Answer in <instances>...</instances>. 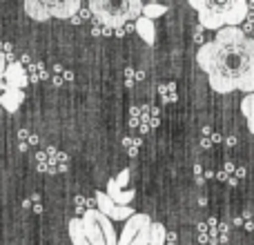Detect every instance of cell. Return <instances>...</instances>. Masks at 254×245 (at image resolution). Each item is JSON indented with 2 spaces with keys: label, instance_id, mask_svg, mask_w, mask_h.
<instances>
[{
  "label": "cell",
  "instance_id": "6da1fadb",
  "mask_svg": "<svg viewBox=\"0 0 254 245\" xmlns=\"http://www.w3.org/2000/svg\"><path fill=\"white\" fill-rule=\"evenodd\" d=\"M196 62L216 94H254V38L241 27L219 29L212 43L198 49Z\"/></svg>",
  "mask_w": 254,
  "mask_h": 245
},
{
  "label": "cell",
  "instance_id": "7a4b0ae2",
  "mask_svg": "<svg viewBox=\"0 0 254 245\" xmlns=\"http://www.w3.org/2000/svg\"><path fill=\"white\" fill-rule=\"evenodd\" d=\"M194 9L198 11L203 29H223V27H239L248 18L250 4L243 0H232V2H214V0H192Z\"/></svg>",
  "mask_w": 254,
  "mask_h": 245
},
{
  "label": "cell",
  "instance_id": "3957f363",
  "mask_svg": "<svg viewBox=\"0 0 254 245\" xmlns=\"http://www.w3.org/2000/svg\"><path fill=\"white\" fill-rule=\"evenodd\" d=\"M89 11L96 16L98 22L107 25L110 29H119L127 25L129 20H138L143 16V2L140 0H121V2H110V0H92Z\"/></svg>",
  "mask_w": 254,
  "mask_h": 245
},
{
  "label": "cell",
  "instance_id": "277c9868",
  "mask_svg": "<svg viewBox=\"0 0 254 245\" xmlns=\"http://www.w3.org/2000/svg\"><path fill=\"white\" fill-rule=\"evenodd\" d=\"M80 221H83L85 237L92 245H119V237L112 221L98 210H87Z\"/></svg>",
  "mask_w": 254,
  "mask_h": 245
},
{
  "label": "cell",
  "instance_id": "5b68a950",
  "mask_svg": "<svg viewBox=\"0 0 254 245\" xmlns=\"http://www.w3.org/2000/svg\"><path fill=\"white\" fill-rule=\"evenodd\" d=\"M94 198H96L98 212H101V214H105L110 221H127V219H131V216L136 214L129 205H116V203L112 201L105 192H96V194H94Z\"/></svg>",
  "mask_w": 254,
  "mask_h": 245
},
{
  "label": "cell",
  "instance_id": "8992f818",
  "mask_svg": "<svg viewBox=\"0 0 254 245\" xmlns=\"http://www.w3.org/2000/svg\"><path fill=\"white\" fill-rule=\"evenodd\" d=\"M49 18H61V20H74V13L80 9L78 0H45Z\"/></svg>",
  "mask_w": 254,
  "mask_h": 245
},
{
  "label": "cell",
  "instance_id": "52a82bcc",
  "mask_svg": "<svg viewBox=\"0 0 254 245\" xmlns=\"http://www.w3.org/2000/svg\"><path fill=\"white\" fill-rule=\"evenodd\" d=\"M152 223L154 221L149 219V214H134L131 219H127L123 232H121V237H119V245H129L131 239H134L140 230L147 228V225H152Z\"/></svg>",
  "mask_w": 254,
  "mask_h": 245
},
{
  "label": "cell",
  "instance_id": "ba28073f",
  "mask_svg": "<svg viewBox=\"0 0 254 245\" xmlns=\"http://www.w3.org/2000/svg\"><path fill=\"white\" fill-rule=\"evenodd\" d=\"M2 78H4V87H9V89H20L22 92V89L29 85V76H27L25 67H22L20 62H11V65H7Z\"/></svg>",
  "mask_w": 254,
  "mask_h": 245
},
{
  "label": "cell",
  "instance_id": "9c48e42d",
  "mask_svg": "<svg viewBox=\"0 0 254 245\" xmlns=\"http://www.w3.org/2000/svg\"><path fill=\"white\" fill-rule=\"evenodd\" d=\"M22 101H25V94H22L20 89H9V87L0 89V107L7 110L9 114H13V112L22 105Z\"/></svg>",
  "mask_w": 254,
  "mask_h": 245
},
{
  "label": "cell",
  "instance_id": "30bf717a",
  "mask_svg": "<svg viewBox=\"0 0 254 245\" xmlns=\"http://www.w3.org/2000/svg\"><path fill=\"white\" fill-rule=\"evenodd\" d=\"M105 194L116 203V205H129L131 198H134V189H127V192H125V189H121L119 185H116V181H114V179H112L110 183H107Z\"/></svg>",
  "mask_w": 254,
  "mask_h": 245
},
{
  "label": "cell",
  "instance_id": "8fae6325",
  "mask_svg": "<svg viewBox=\"0 0 254 245\" xmlns=\"http://www.w3.org/2000/svg\"><path fill=\"white\" fill-rule=\"evenodd\" d=\"M134 29H136V34H138L147 45H154V40H156V27H154V20L140 16L138 20L134 22Z\"/></svg>",
  "mask_w": 254,
  "mask_h": 245
},
{
  "label": "cell",
  "instance_id": "7c38bea8",
  "mask_svg": "<svg viewBox=\"0 0 254 245\" xmlns=\"http://www.w3.org/2000/svg\"><path fill=\"white\" fill-rule=\"evenodd\" d=\"M22 9L27 11V16L34 18V20H49V11H47V4H45V0H27L25 4H22Z\"/></svg>",
  "mask_w": 254,
  "mask_h": 245
},
{
  "label": "cell",
  "instance_id": "4fadbf2b",
  "mask_svg": "<svg viewBox=\"0 0 254 245\" xmlns=\"http://www.w3.org/2000/svg\"><path fill=\"white\" fill-rule=\"evenodd\" d=\"M69 239L74 245H92L85 237V230H83V221L80 219H71L69 221Z\"/></svg>",
  "mask_w": 254,
  "mask_h": 245
},
{
  "label": "cell",
  "instance_id": "5bb4252c",
  "mask_svg": "<svg viewBox=\"0 0 254 245\" xmlns=\"http://www.w3.org/2000/svg\"><path fill=\"white\" fill-rule=\"evenodd\" d=\"M241 112H243V116H246L250 131L254 134V94H248V96H243V101H241Z\"/></svg>",
  "mask_w": 254,
  "mask_h": 245
},
{
  "label": "cell",
  "instance_id": "9a60e30c",
  "mask_svg": "<svg viewBox=\"0 0 254 245\" xmlns=\"http://www.w3.org/2000/svg\"><path fill=\"white\" fill-rule=\"evenodd\" d=\"M165 11H167L165 4H158V2L143 4V18H149V20H154V18H161Z\"/></svg>",
  "mask_w": 254,
  "mask_h": 245
},
{
  "label": "cell",
  "instance_id": "2e32d148",
  "mask_svg": "<svg viewBox=\"0 0 254 245\" xmlns=\"http://www.w3.org/2000/svg\"><path fill=\"white\" fill-rule=\"evenodd\" d=\"M165 243V228L161 223H152V237H149V245H163Z\"/></svg>",
  "mask_w": 254,
  "mask_h": 245
},
{
  "label": "cell",
  "instance_id": "e0dca14e",
  "mask_svg": "<svg viewBox=\"0 0 254 245\" xmlns=\"http://www.w3.org/2000/svg\"><path fill=\"white\" fill-rule=\"evenodd\" d=\"M149 237H152V225H147V228L140 230V232L131 239L129 245H149Z\"/></svg>",
  "mask_w": 254,
  "mask_h": 245
},
{
  "label": "cell",
  "instance_id": "ac0fdd59",
  "mask_svg": "<svg viewBox=\"0 0 254 245\" xmlns=\"http://www.w3.org/2000/svg\"><path fill=\"white\" fill-rule=\"evenodd\" d=\"M114 181H116V185H119V187L123 189V185H127V181H129V172H127V170H123V172H121L119 176H116Z\"/></svg>",
  "mask_w": 254,
  "mask_h": 245
},
{
  "label": "cell",
  "instance_id": "d6986e66",
  "mask_svg": "<svg viewBox=\"0 0 254 245\" xmlns=\"http://www.w3.org/2000/svg\"><path fill=\"white\" fill-rule=\"evenodd\" d=\"M4 69H7V61H4V56L0 54V76L4 74Z\"/></svg>",
  "mask_w": 254,
  "mask_h": 245
},
{
  "label": "cell",
  "instance_id": "ffe728a7",
  "mask_svg": "<svg viewBox=\"0 0 254 245\" xmlns=\"http://www.w3.org/2000/svg\"><path fill=\"white\" fill-rule=\"evenodd\" d=\"M0 112H2V107H0Z\"/></svg>",
  "mask_w": 254,
  "mask_h": 245
}]
</instances>
